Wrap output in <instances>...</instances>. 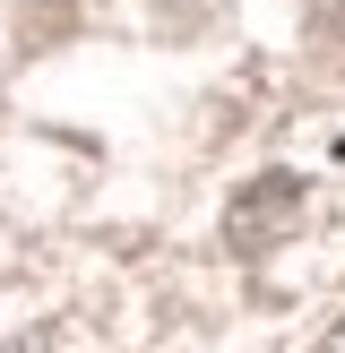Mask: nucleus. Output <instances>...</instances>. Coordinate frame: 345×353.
<instances>
[{
  "label": "nucleus",
  "instance_id": "3",
  "mask_svg": "<svg viewBox=\"0 0 345 353\" xmlns=\"http://www.w3.org/2000/svg\"><path fill=\"white\" fill-rule=\"evenodd\" d=\"M319 353H345V319H337V336H328V345H319Z\"/></svg>",
  "mask_w": 345,
  "mask_h": 353
},
{
  "label": "nucleus",
  "instance_id": "2",
  "mask_svg": "<svg viewBox=\"0 0 345 353\" xmlns=\"http://www.w3.org/2000/svg\"><path fill=\"white\" fill-rule=\"evenodd\" d=\"M319 17H337V26H345V0H319Z\"/></svg>",
  "mask_w": 345,
  "mask_h": 353
},
{
  "label": "nucleus",
  "instance_id": "1",
  "mask_svg": "<svg viewBox=\"0 0 345 353\" xmlns=\"http://www.w3.org/2000/svg\"><path fill=\"white\" fill-rule=\"evenodd\" d=\"M293 216H302V181L268 172V181H250V190L233 199V224H224V233H233V250H268Z\"/></svg>",
  "mask_w": 345,
  "mask_h": 353
}]
</instances>
